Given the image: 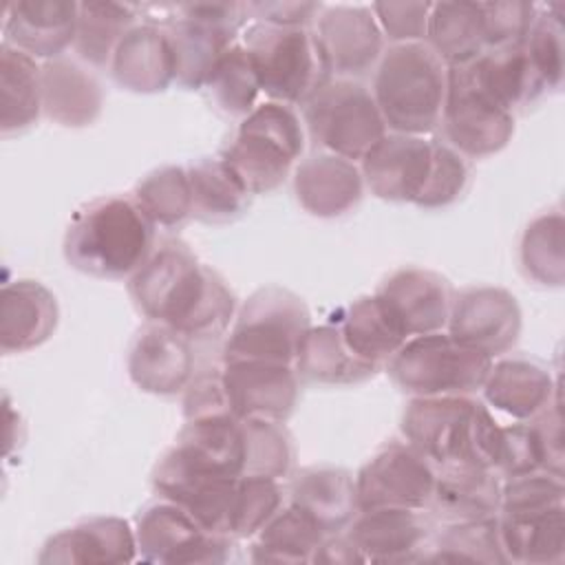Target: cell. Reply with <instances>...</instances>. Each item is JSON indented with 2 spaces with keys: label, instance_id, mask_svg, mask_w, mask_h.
Masks as SVG:
<instances>
[{
  "label": "cell",
  "instance_id": "60d3db41",
  "mask_svg": "<svg viewBox=\"0 0 565 565\" xmlns=\"http://www.w3.org/2000/svg\"><path fill=\"white\" fill-rule=\"evenodd\" d=\"M563 230V212L550 210L532 218L521 236V269L530 280L543 287H561L565 280Z\"/></svg>",
  "mask_w": 565,
  "mask_h": 565
},
{
  "label": "cell",
  "instance_id": "30bf717a",
  "mask_svg": "<svg viewBox=\"0 0 565 565\" xmlns=\"http://www.w3.org/2000/svg\"><path fill=\"white\" fill-rule=\"evenodd\" d=\"M302 113L309 137L349 161H362L388 130L373 93L355 79H324L302 104Z\"/></svg>",
  "mask_w": 565,
  "mask_h": 565
},
{
  "label": "cell",
  "instance_id": "f546056e",
  "mask_svg": "<svg viewBox=\"0 0 565 565\" xmlns=\"http://www.w3.org/2000/svg\"><path fill=\"white\" fill-rule=\"evenodd\" d=\"M104 106L99 79L73 57H55L42 64V110L68 128L93 124Z\"/></svg>",
  "mask_w": 565,
  "mask_h": 565
},
{
  "label": "cell",
  "instance_id": "e575fe53",
  "mask_svg": "<svg viewBox=\"0 0 565 565\" xmlns=\"http://www.w3.org/2000/svg\"><path fill=\"white\" fill-rule=\"evenodd\" d=\"M468 68L477 84L512 113L545 95L521 42L486 49L477 60L468 62Z\"/></svg>",
  "mask_w": 565,
  "mask_h": 565
},
{
  "label": "cell",
  "instance_id": "db71d44e",
  "mask_svg": "<svg viewBox=\"0 0 565 565\" xmlns=\"http://www.w3.org/2000/svg\"><path fill=\"white\" fill-rule=\"evenodd\" d=\"M530 422V428L534 433L539 455H541V468L554 475L563 477L565 466V452H563V417H561V397H556L545 411L534 415Z\"/></svg>",
  "mask_w": 565,
  "mask_h": 565
},
{
  "label": "cell",
  "instance_id": "277c9868",
  "mask_svg": "<svg viewBox=\"0 0 565 565\" xmlns=\"http://www.w3.org/2000/svg\"><path fill=\"white\" fill-rule=\"evenodd\" d=\"M448 66L426 42H402L384 49L375 75L373 99L386 128L426 135L441 121Z\"/></svg>",
  "mask_w": 565,
  "mask_h": 565
},
{
  "label": "cell",
  "instance_id": "5bb4252c",
  "mask_svg": "<svg viewBox=\"0 0 565 565\" xmlns=\"http://www.w3.org/2000/svg\"><path fill=\"white\" fill-rule=\"evenodd\" d=\"M311 33L329 77H362L384 53V33L366 4H322Z\"/></svg>",
  "mask_w": 565,
  "mask_h": 565
},
{
  "label": "cell",
  "instance_id": "f5cc1de1",
  "mask_svg": "<svg viewBox=\"0 0 565 565\" xmlns=\"http://www.w3.org/2000/svg\"><path fill=\"white\" fill-rule=\"evenodd\" d=\"M183 415L185 419H201V417H214V415H232L221 366L207 369L203 373H196L190 384L185 386L183 395Z\"/></svg>",
  "mask_w": 565,
  "mask_h": 565
},
{
  "label": "cell",
  "instance_id": "5b68a950",
  "mask_svg": "<svg viewBox=\"0 0 565 565\" xmlns=\"http://www.w3.org/2000/svg\"><path fill=\"white\" fill-rule=\"evenodd\" d=\"M305 150V130L296 110L263 102L241 119L232 143L221 152L249 194L276 190Z\"/></svg>",
  "mask_w": 565,
  "mask_h": 565
},
{
  "label": "cell",
  "instance_id": "9c48e42d",
  "mask_svg": "<svg viewBox=\"0 0 565 565\" xmlns=\"http://www.w3.org/2000/svg\"><path fill=\"white\" fill-rule=\"evenodd\" d=\"M243 46L254 64L260 90L271 102L302 106L329 79L311 26H276L252 22L243 31Z\"/></svg>",
  "mask_w": 565,
  "mask_h": 565
},
{
  "label": "cell",
  "instance_id": "f1b7e54d",
  "mask_svg": "<svg viewBox=\"0 0 565 565\" xmlns=\"http://www.w3.org/2000/svg\"><path fill=\"white\" fill-rule=\"evenodd\" d=\"M501 479L494 470L475 463L437 468L435 490L426 510L444 523H461L499 514Z\"/></svg>",
  "mask_w": 565,
  "mask_h": 565
},
{
  "label": "cell",
  "instance_id": "9f6ffc18",
  "mask_svg": "<svg viewBox=\"0 0 565 565\" xmlns=\"http://www.w3.org/2000/svg\"><path fill=\"white\" fill-rule=\"evenodd\" d=\"M311 563H335V565H351V563H362V556L358 554V550L351 545V541L347 539L344 532L338 534H329L320 547L316 550Z\"/></svg>",
  "mask_w": 565,
  "mask_h": 565
},
{
  "label": "cell",
  "instance_id": "7c38bea8",
  "mask_svg": "<svg viewBox=\"0 0 565 565\" xmlns=\"http://www.w3.org/2000/svg\"><path fill=\"white\" fill-rule=\"evenodd\" d=\"M137 556L146 563L212 565L234 558V541L210 532L177 503L161 499L146 505L135 519Z\"/></svg>",
  "mask_w": 565,
  "mask_h": 565
},
{
  "label": "cell",
  "instance_id": "cb8c5ba5",
  "mask_svg": "<svg viewBox=\"0 0 565 565\" xmlns=\"http://www.w3.org/2000/svg\"><path fill=\"white\" fill-rule=\"evenodd\" d=\"M377 294L393 307L408 338H413L446 329L455 291L437 271L402 267L382 280Z\"/></svg>",
  "mask_w": 565,
  "mask_h": 565
},
{
  "label": "cell",
  "instance_id": "7bdbcfd3",
  "mask_svg": "<svg viewBox=\"0 0 565 565\" xmlns=\"http://www.w3.org/2000/svg\"><path fill=\"white\" fill-rule=\"evenodd\" d=\"M132 199L154 227L174 230L192 216V192L183 166H163L146 174L132 190Z\"/></svg>",
  "mask_w": 565,
  "mask_h": 565
},
{
  "label": "cell",
  "instance_id": "836d02e7",
  "mask_svg": "<svg viewBox=\"0 0 565 565\" xmlns=\"http://www.w3.org/2000/svg\"><path fill=\"white\" fill-rule=\"evenodd\" d=\"M296 373L305 382L324 386L360 384L371 380L380 366L358 358L340 335L335 322L311 327L296 355Z\"/></svg>",
  "mask_w": 565,
  "mask_h": 565
},
{
  "label": "cell",
  "instance_id": "f35d334b",
  "mask_svg": "<svg viewBox=\"0 0 565 565\" xmlns=\"http://www.w3.org/2000/svg\"><path fill=\"white\" fill-rule=\"evenodd\" d=\"M324 539L322 527L289 503L254 534L249 558L254 563H311Z\"/></svg>",
  "mask_w": 565,
  "mask_h": 565
},
{
  "label": "cell",
  "instance_id": "f907efd6",
  "mask_svg": "<svg viewBox=\"0 0 565 565\" xmlns=\"http://www.w3.org/2000/svg\"><path fill=\"white\" fill-rule=\"evenodd\" d=\"M536 4L532 2H481L486 49L519 44L534 18Z\"/></svg>",
  "mask_w": 565,
  "mask_h": 565
},
{
  "label": "cell",
  "instance_id": "8992f818",
  "mask_svg": "<svg viewBox=\"0 0 565 565\" xmlns=\"http://www.w3.org/2000/svg\"><path fill=\"white\" fill-rule=\"evenodd\" d=\"M157 22L174 51L177 84L203 88L221 55L236 44L247 22V2H190L154 4Z\"/></svg>",
  "mask_w": 565,
  "mask_h": 565
},
{
  "label": "cell",
  "instance_id": "7a4b0ae2",
  "mask_svg": "<svg viewBox=\"0 0 565 565\" xmlns=\"http://www.w3.org/2000/svg\"><path fill=\"white\" fill-rule=\"evenodd\" d=\"M154 249V225L132 196L82 205L64 234L66 263L95 278H130Z\"/></svg>",
  "mask_w": 565,
  "mask_h": 565
},
{
  "label": "cell",
  "instance_id": "c3c4849f",
  "mask_svg": "<svg viewBox=\"0 0 565 565\" xmlns=\"http://www.w3.org/2000/svg\"><path fill=\"white\" fill-rule=\"evenodd\" d=\"M565 505V483L561 475L532 470L501 481L499 512H527Z\"/></svg>",
  "mask_w": 565,
  "mask_h": 565
},
{
  "label": "cell",
  "instance_id": "603a6c76",
  "mask_svg": "<svg viewBox=\"0 0 565 565\" xmlns=\"http://www.w3.org/2000/svg\"><path fill=\"white\" fill-rule=\"evenodd\" d=\"M294 192L302 210L318 218L351 212L364 194V177L355 161L331 152L302 159L294 170Z\"/></svg>",
  "mask_w": 565,
  "mask_h": 565
},
{
  "label": "cell",
  "instance_id": "7402d4cb",
  "mask_svg": "<svg viewBox=\"0 0 565 565\" xmlns=\"http://www.w3.org/2000/svg\"><path fill=\"white\" fill-rule=\"evenodd\" d=\"M137 558L135 527L119 516H95L53 534L38 563L46 565H119Z\"/></svg>",
  "mask_w": 565,
  "mask_h": 565
},
{
  "label": "cell",
  "instance_id": "74e56055",
  "mask_svg": "<svg viewBox=\"0 0 565 565\" xmlns=\"http://www.w3.org/2000/svg\"><path fill=\"white\" fill-rule=\"evenodd\" d=\"M185 170L194 218L205 223H227L247 210L252 194L221 154L201 157Z\"/></svg>",
  "mask_w": 565,
  "mask_h": 565
},
{
  "label": "cell",
  "instance_id": "3957f363",
  "mask_svg": "<svg viewBox=\"0 0 565 565\" xmlns=\"http://www.w3.org/2000/svg\"><path fill=\"white\" fill-rule=\"evenodd\" d=\"M402 435L435 468L475 463L497 472L503 426L470 395L413 397L402 413Z\"/></svg>",
  "mask_w": 565,
  "mask_h": 565
},
{
  "label": "cell",
  "instance_id": "6da1fadb",
  "mask_svg": "<svg viewBox=\"0 0 565 565\" xmlns=\"http://www.w3.org/2000/svg\"><path fill=\"white\" fill-rule=\"evenodd\" d=\"M128 294L150 322L188 340L221 338L236 318V296L218 271L179 238H163L128 278Z\"/></svg>",
  "mask_w": 565,
  "mask_h": 565
},
{
  "label": "cell",
  "instance_id": "11a10c76",
  "mask_svg": "<svg viewBox=\"0 0 565 565\" xmlns=\"http://www.w3.org/2000/svg\"><path fill=\"white\" fill-rule=\"evenodd\" d=\"M320 9V2H247V15L254 22L276 26H311Z\"/></svg>",
  "mask_w": 565,
  "mask_h": 565
},
{
  "label": "cell",
  "instance_id": "b9f144b4",
  "mask_svg": "<svg viewBox=\"0 0 565 565\" xmlns=\"http://www.w3.org/2000/svg\"><path fill=\"white\" fill-rule=\"evenodd\" d=\"M203 88L207 90L214 108L227 117L243 119L258 106L256 99L263 90L243 42L232 44L221 55Z\"/></svg>",
  "mask_w": 565,
  "mask_h": 565
},
{
  "label": "cell",
  "instance_id": "4316f807",
  "mask_svg": "<svg viewBox=\"0 0 565 565\" xmlns=\"http://www.w3.org/2000/svg\"><path fill=\"white\" fill-rule=\"evenodd\" d=\"M172 450L190 466L221 477H245V424L234 415L185 419Z\"/></svg>",
  "mask_w": 565,
  "mask_h": 565
},
{
  "label": "cell",
  "instance_id": "52a82bcc",
  "mask_svg": "<svg viewBox=\"0 0 565 565\" xmlns=\"http://www.w3.org/2000/svg\"><path fill=\"white\" fill-rule=\"evenodd\" d=\"M311 327L309 307L298 294L280 285L260 287L236 311L223 360L294 364Z\"/></svg>",
  "mask_w": 565,
  "mask_h": 565
},
{
  "label": "cell",
  "instance_id": "ee69618b",
  "mask_svg": "<svg viewBox=\"0 0 565 565\" xmlns=\"http://www.w3.org/2000/svg\"><path fill=\"white\" fill-rule=\"evenodd\" d=\"M424 561L435 563H505L497 514L475 521L446 523V527L433 536L430 550Z\"/></svg>",
  "mask_w": 565,
  "mask_h": 565
},
{
  "label": "cell",
  "instance_id": "e0dca14e",
  "mask_svg": "<svg viewBox=\"0 0 565 565\" xmlns=\"http://www.w3.org/2000/svg\"><path fill=\"white\" fill-rule=\"evenodd\" d=\"M435 139L386 132L364 157V185L384 201L417 203L435 163Z\"/></svg>",
  "mask_w": 565,
  "mask_h": 565
},
{
  "label": "cell",
  "instance_id": "681fc988",
  "mask_svg": "<svg viewBox=\"0 0 565 565\" xmlns=\"http://www.w3.org/2000/svg\"><path fill=\"white\" fill-rule=\"evenodd\" d=\"M468 174L470 172L466 159L448 143L437 141L430 179L415 205L424 210H437L455 203L468 185Z\"/></svg>",
  "mask_w": 565,
  "mask_h": 565
},
{
  "label": "cell",
  "instance_id": "d6986e66",
  "mask_svg": "<svg viewBox=\"0 0 565 565\" xmlns=\"http://www.w3.org/2000/svg\"><path fill=\"white\" fill-rule=\"evenodd\" d=\"M344 530L362 563L424 561L433 543V525L422 510H360Z\"/></svg>",
  "mask_w": 565,
  "mask_h": 565
},
{
  "label": "cell",
  "instance_id": "ba28073f",
  "mask_svg": "<svg viewBox=\"0 0 565 565\" xmlns=\"http://www.w3.org/2000/svg\"><path fill=\"white\" fill-rule=\"evenodd\" d=\"M492 358L457 342L448 331L408 338L386 362L391 380L413 397L470 395L483 386Z\"/></svg>",
  "mask_w": 565,
  "mask_h": 565
},
{
  "label": "cell",
  "instance_id": "ab89813d",
  "mask_svg": "<svg viewBox=\"0 0 565 565\" xmlns=\"http://www.w3.org/2000/svg\"><path fill=\"white\" fill-rule=\"evenodd\" d=\"M139 7L108 0L79 2L75 51L93 66H108L121 38L137 24Z\"/></svg>",
  "mask_w": 565,
  "mask_h": 565
},
{
  "label": "cell",
  "instance_id": "816d5d0a",
  "mask_svg": "<svg viewBox=\"0 0 565 565\" xmlns=\"http://www.w3.org/2000/svg\"><path fill=\"white\" fill-rule=\"evenodd\" d=\"M433 2H373V15L393 44L424 42Z\"/></svg>",
  "mask_w": 565,
  "mask_h": 565
},
{
  "label": "cell",
  "instance_id": "ac0fdd59",
  "mask_svg": "<svg viewBox=\"0 0 565 565\" xmlns=\"http://www.w3.org/2000/svg\"><path fill=\"white\" fill-rule=\"evenodd\" d=\"M236 486L238 479L199 470L185 463L172 448L152 470V488L157 497L177 503L210 532L227 536Z\"/></svg>",
  "mask_w": 565,
  "mask_h": 565
},
{
  "label": "cell",
  "instance_id": "4dcf8cb0",
  "mask_svg": "<svg viewBox=\"0 0 565 565\" xmlns=\"http://www.w3.org/2000/svg\"><path fill=\"white\" fill-rule=\"evenodd\" d=\"M289 503L309 514L322 532H342L358 514L355 477L335 466H309L289 481Z\"/></svg>",
  "mask_w": 565,
  "mask_h": 565
},
{
  "label": "cell",
  "instance_id": "f6af8a7d",
  "mask_svg": "<svg viewBox=\"0 0 565 565\" xmlns=\"http://www.w3.org/2000/svg\"><path fill=\"white\" fill-rule=\"evenodd\" d=\"M563 4L536 7L532 24L521 40L523 51L543 84L545 93L561 88L563 82V22H561Z\"/></svg>",
  "mask_w": 565,
  "mask_h": 565
},
{
  "label": "cell",
  "instance_id": "9a60e30c",
  "mask_svg": "<svg viewBox=\"0 0 565 565\" xmlns=\"http://www.w3.org/2000/svg\"><path fill=\"white\" fill-rule=\"evenodd\" d=\"M521 324V307L508 289L477 285L452 294L446 329L457 342L497 358L516 344Z\"/></svg>",
  "mask_w": 565,
  "mask_h": 565
},
{
  "label": "cell",
  "instance_id": "8fae6325",
  "mask_svg": "<svg viewBox=\"0 0 565 565\" xmlns=\"http://www.w3.org/2000/svg\"><path fill=\"white\" fill-rule=\"evenodd\" d=\"M446 143L461 157H490L514 135V113L477 84L468 64L448 66L446 102L441 110Z\"/></svg>",
  "mask_w": 565,
  "mask_h": 565
},
{
  "label": "cell",
  "instance_id": "ffe728a7",
  "mask_svg": "<svg viewBox=\"0 0 565 565\" xmlns=\"http://www.w3.org/2000/svg\"><path fill=\"white\" fill-rule=\"evenodd\" d=\"M126 369L143 393L177 395L194 377L192 340L168 324L148 320L130 342Z\"/></svg>",
  "mask_w": 565,
  "mask_h": 565
},
{
  "label": "cell",
  "instance_id": "8d00e7d4",
  "mask_svg": "<svg viewBox=\"0 0 565 565\" xmlns=\"http://www.w3.org/2000/svg\"><path fill=\"white\" fill-rule=\"evenodd\" d=\"M446 66H461L486 51L481 2H433L426 40Z\"/></svg>",
  "mask_w": 565,
  "mask_h": 565
},
{
  "label": "cell",
  "instance_id": "d6a6232c",
  "mask_svg": "<svg viewBox=\"0 0 565 565\" xmlns=\"http://www.w3.org/2000/svg\"><path fill=\"white\" fill-rule=\"evenodd\" d=\"M347 347L362 360L380 369L402 349L408 333L393 307L375 291L362 296L338 311L333 320Z\"/></svg>",
  "mask_w": 565,
  "mask_h": 565
},
{
  "label": "cell",
  "instance_id": "44dd1931",
  "mask_svg": "<svg viewBox=\"0 0 565 565\" xmlns=\"http://www.w3.org/2000/svg\"><path fill=\"white\" fill-rule=\"evenodd\" d=\"M79 2L71 0H15L4 7V44L42 60L62 57L75 44Z\"/></svg>",
  "mask_w": 565,
  "mask_h": 565
},
{
  "label": "cell",
  "instance_id": "83f0119b",
  "mask_svg": "<svg viewBox=\"0 0 565 565\" xmlns=\"http://www.w3.org/2000/svg\"><path fill=\"white\" fill-rule=\"evenodd\" d=\"M481 388L490 406L516 422L532 419L558 397V382L547 366L523 355L492 364Z\"/></svg>",
  "mask_w": 565,
  "mask_h": 565
},
{
  "label": "cell",
  "instance_id": "2e32d148",
  "mask_svg": "<svg viewBox=\"0 0 565 565\" xmlns=\"http://www.w3.org/2000/svg\"><path fill=\"white\" fill-rule=\"evenodd\" d=\"M221 377L230 411L238 419H267L285 424L298 402L300 377L294 364L223 360Z\"/></svg>",
  "mask_w": 565,
  "mask_h": 565
},
{
  "label": "cell",
  "instance_id": "bcb514c9",
  "mask_svg": "<svg viewBox=\"0 0 565 565\" xmlns=\"http://www.w3.org/2000/svg\"><path fill=\"white\" fill-rule=\"evenodd\" d=\"M247 439L245 477H287L294 463V441L280 422L243 419Z\"/></svg>",
  "mask_w": 565,
  "mask_h": 565
},
{
  "label": "cell",
  "instance_id": "d590c367",
  "mask_svg": "<svg viewBox=\"0 0 565 565\" xmlns=\"http://www.w3.org/2000/svg\"><path fill=\"white\" fill-rule=\"evenodd\" d=\"M42 110V66L35 57L0 46V132L4 137L31 128Z\"/></svg>",
  "mask_w": 565,
  "mask_h": 565
},
{
  "label": "cell",
  "instance_id": "d4e9b609",
  "mask_svg": "<svg viewBox=\"0 0 565 565\" xmlns=\"http://www.w3.org/2000/svg\"><path fill=\"white\" fill-rule=\"evenodd\" d=\"M113 79L130 93H161L177 79V60L159 24H135L117 44L108 64Z\"/></svg>",
  "mask_w": 565,
  "mask_h": 565
},
{
  "label": "cell",
  "instance_id": "7dc6e473",
  "mask_svg": "<svg viewBox=\"0 0 565 565\" xmlns=\"http://www.w3.org/2000/svg\"><path fill=\"white\" fill-rule=\"evenodd\" d=\"M285 492L278 479L241 477L234 494L230 536L254 539V534L282 508Z\"/></svg>",
  "mask_w": 565,
  "mask_h": 565
},
{
  "label": "cell",
  "instance_id": "4fadbf2b",
  "mask_svg": "<svg viewBox=\"0 0 565 565\" xmlns=\"http://www.w3.org/2000/svg\"><path fill=\"white\" fill-rule=\"evenodd\" d=\"M437 468L406 441H388L355 475L358 512L375 508L426 510Z\"/></svg>",
  "mask_w": 565,
  "mask_h": 565
},
{
  "label": "cell",
  "instance_id": "484cf974",
  "mask_svg": "<svg viewBox=\"0 0 565 565\" xmlns=\"http://www.w3.org/2000/svg\"><path fill=\"white\" fill-rule=\"evenodd\" d=\"M60 307L38 280H13L0 291V351L24 353L44 344L57 329Z\"/></svg>",
  "mask_w": 565,
  "mask_h": 565
},
{
  "label": "cell",
  "instance_id": "1f68e13d",
  "mask_svg": "<svg viewBox=\"0 0 565 565\" xmlns=\"http://www.w3.org/2000/svg\"><path fill=\"white\" fill-rule=\"evenodd\" d=\"M497 527L505 563L558 565L565 558V505L499 512Z\"/></svg>",
  "mask_w": 565,
  "mask_h": 565
}]
</instances>
